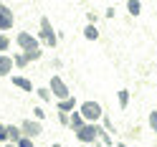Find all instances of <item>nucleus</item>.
Returning a JSON list of instances; mask_svg holds the SVG:
<instances>
[{
	"instance_id": "nucleus-1",
	"label": "nucleus",
	"mask_w": 157,
	"mask_h": 147,
	"mask_svg": "<svg viewBox=\"0 0 157 147\" xmlns=\"http://www.w3.org/2000/svg\"><path fill=\"white\" fill-rule=\"evenodd\" d=\"M104 132H106V130H101L96 122H89V124H84L81 130L76 132V140H78V142H84V145H89V142H96Z\"/></svg>"
},
{
	"instance_id": "nucleus-2",
	"label": "nucleus",
	"mask_w": 157,
	"mask_h": 147,
	"mask_svg": "<svg viewBox=\"0 0 157 147\" xmlns=\"http://www.w3.org/2000/svg\"><path fill=\"white\" fill-rule=\"evenodd\" d=\"M38 41H43L48 48H56L58 46V36L53 33V25L48 18H41V33H38Z\"/></svg>"
},
{
	"instance_id": "nucleus-3",
	"label": "nucleus",
	"mask_w": 157,
	"mask_h": 147,
	"mask_svg": "<svg viewBox=\"0 0 157 147\" xmlns=\"http://www.w3.org/2000/svg\"><path fill=\"white\" fill-rule=\"evenodd\" d=\"M78 112L84 114V119H86V122H99L101 117H104V109H101V104H99V102H84Z\"/></svg>"
},
{
	"instance_id": "nucleus-4",
	"label": "nucleus",
	"mask_w": 157,
	"mask_h": 147,
	"mask_svg": "<svg viewBox=\"0 0 157 147\" xmlns=\"http://www.w3.org/2000/svg\"><path fill=\"white\" fill-rule=\"evenodd\" d=\"M48 89L53 91V96H56L58 102H61V99H68V96H71V91H68V86L63 84V79H61L58 74H53V76H51V84H48Z\"/></svg>"
},
{
	"instance_id": "nucleus-5",
	"label": "nucleus",
	"mask_w": 157,
	"mask_h": 147,
	"mask_svg": "<svg viewBox=\"0 0 157 147\" xmlns=\"http://www.w3.org/2000/svg\"><path fill=\"white\" fill-rule=\"evenodd\" d=\"M15 43L23 48V51H41V43H38V38L33 36V33H18L15 36Z\"/></svg>"
},
{
	"instance_id": "nucleus-6",
	"label": "nucleus",
	"mask_w": 157,
	"mask_h": 147,
	"mask_svg": "<svg viewBox=\"0 0 157 147\" xmlns=\"http://www.w3.org/2000/svg\"><path fill=\"white\" fill-rule=\"evenodd\" d=\"M21 130H23L25 137H31V140H33V137H41V134H43V124L38 122V119H25V122L21 124Z\"/></svg>"
},
{
	"instance_id": "nucleus-7",
	"label": "nucleus",
	"mask_w": 157,
	"mask_h": 147,
	"mask_svg": "<svg viewBox=\"0 0 157 147\" xmlns=\"http://www.w3.org/2000/svg\"><path fill=\"white\" fill-rule=\"evenodd\" d=\"M13 10L10 8H5V5H0V31H10L13 28Z\"/></svg>"
},
{
	"instance_id": "nucleus-8",
	"label": "nucleus",
	"mask_w": 157,
	"mask_h": 147,
	"mask_svg": "<svg viewBox=\"0 0 157 147\" xmlns=\"http://www.w3.org/2000/svg\"><path fill=\"white\" fill-rule=\"evenodd\" d=\"M13 56H8V53H0V76H8V74H13Z\"/></svg>"
},
{
	"instance_id": "nucleus-9",
	"label": "nucleus",
	"mask_w": 157,
	"mask_h": 147,
	"mask_svg": "<svg viewBox=\"0 0 157 147\" xmlns=\"http://www.w3.org/2000/svg\"><path fill=\"white\" fill-rule=\"evenodd\" d=\"M84 124H89V122L84 119V114H81V112H71V130H74V132H78Z\"/></svg>"
},
{
	"instance_id": "nucleus-10",
	"label": "nucleus",
	"mask_w": 157,
	"mask_h": 147,
	"mask_svg": "<svg viewBox=\"0 0 157 147\" xmlns=\"http://www.w3.org/2000/svg\"><path fill=\"white\" fill-rule=\"evenodd\" d=\"M8 137H10V142H15V145H18V142H21L25 134H23V130H21V127H15V124H8Z\"/></svg>"
},
{
	"instance_id": "nucleus-11",
	"label": "nucleus",
	"mask_w": 157,
	"mask_h": 147,
	"mask_svg": "<svg viewBox=\"0 0 157 147\" xmlns=\"http://www.w3.org/2000/svg\"><path fill=\"white\" fill-rule=\"evenodd\" d=\"M76 109V96L71 94L68 96V99H61L58 102V112H74Z\"/></svg>"
},
{
	"instance_id": "nucleus-12",
	"label": "nucleus",
	"mask_w": 157,
	"mask_h": 147,
	"mask_svg": "<svg viewBox=\"0 0 157 147\" xmlns=\"http://www.w3.org/2000/svg\"><path fill=\"white\" fill-rule=\"evenodd\" d=\"M13 86H18V89L23 91H33V84L25 79V76H13Z\"/></svg>"
},
{
	"instance_id": "nucleus-13",
	"label": "nucleus",
	"mask_w": 157,
	"mask_h": 147,
	"mask_svg": "<svg viewBox=\"0 0 157 147\" xmlns=\"http://www.w3.org/2000/svg\"><path fill=\"white\" fill-rule=\"evenodd\" d=\"M84 38L86 41H96V38H99V31H96V23H89L84 28Z\"/></svg>"
},
{
	"instance_id": "nucleus-14",
	"label": "nucleus",
	"mask_w": 157,
	"mask_h": 147,
	"mask_svg": "<svg viewBox=\"0 0 157 147\" xmlns=\"http://www.w3.org/2000/svg\"><path fill=\"white\" fill-rule=\"evenodd\" d=\"M36 94H38V99H43V102H53V99H56V96H53V91H51V89H46V86L36 89Z\"/></svg>"
},
{
	"instance_id": "nucleus-15",
	"label": "nucleus",
	"mask_w": 157,
	"mask_h": 147,
	"mask_svg": "<svg viewBox=\"0 0 157 147\" xmlns=\"http://www.w3.org/2000/svg\"><path fill=\"white\" fill-rule=\"evenodd\" d=\"M117 99H119V106H122V109H127V104H129V91H127V89H119V91H117Z\"/></svg>"
},
{
	"instance_id": "nucleus-16",
	"label": "nucleus",
	"mask_w": 157,
	"mask_h": 147,
	"mask_svg": "<svg viewBox=\"0 0 157 147\" xmlns=\"http://www.w3.org/2000/svg\"><path fill=\"white\" fill-rule=\"evenodd\" d=\"M127 10H129L132 15H140V10H142V3H140V0H127Z\"/></svg>"
},
{
	"instance_id": "nucleus-17",
	"label": "nucleus",
	"mask_w": 157,
	"mask_h": 147,
	"mask_svg": "<svg viewBox=\"0 0 157 147\" xmlns=\"http://www.w3.org/2000/svg\"><path fill=\"white\" fill-rule=\"evenodd\" d=\"M13 61H15V66H18V68H23V66H28V64H31L25 53H15V56H13Z\"/></svg>"
},
{
	"instance_id": "nucleus-18",
	"label": "nucleus",
	"mask_w": 157,
	"mask_h": 147,
	"mask_svg": "<svg viewBox=\"0 0 157 147\" xmlns=\"http://www.w3.org/2000/svg\"><path fill=\"white\" fill-rule=\"evenodd\" d=\"M8 46H10V38H8L5 33H0V53L8 51Z\"/></svg>"
},
{
	"instance_id": "nucleus-19",
	"label": "nucleus",
	"mask_w": 157,
	"mask_h": 147,
	"mask_svg": "<svg viewBox=\"0 0 157 147\" xmlns=\"http://www.w3.org/2000/svg\"><path fill=\"white\" fill-rule=\"evenodd\" d=\"M147 122H150V127H152V130H155V134H157V109H155V112H150Z\"/></svg>"
},
{
	"instance_id": "nucleus-20",
	"label": "nucleus",
	"mask_w": 157,
	"mask_h": 147,
	"mask_svg": "<svg viewBox=\"0 0 157 147\" xmlns=\"http://www.w3.org/2000/svg\"><path fill=\"white\" fill-rule=\"evenodd\" d=\"M25 56H28V61H38L41 58V51H23Z\"/></svg>"
},
{
	"instance_id": "nucleus-21",
	"label": "nucleus",
	"mask_w": 157,
	"mask_h": 147,
	"mask_svg": "<svg viewBox=\"0 0 157 147\" xmlns=\"http://www.w3.org/2000/svg\"><path fill=\"white\" fill-rule=\"evenodd\" d=\"M18 147H36V142L31 140V137H23V140L18 142Z\"/></svg>"
},
{
	"instance_id": "nucleus-22",
	"label": "nucleus",
	"mask_w": 157,
	"mask_h": 147,
	"mask_svg": "<svg viewBox=\"0 0 157 147\" xmlns=\"http://www.w3.org/2000/svg\"><path fill=\"white\" fill-rule=\"evenodd\" d=\"M5 140H10L8 137V124H0V142H5Z\"/></svg>"
},
{
	"instance_id": "nucleus-23",
	"label": "nucleus",
	"mask_w": 157,
	"mask_h": 147,
	"mask_svg": "<svg viewBox=\"0 0 157 147\" xmlns=\"http://www.w3.org/2000/svg\"><path fill=\"white\" fill-rule=\"evenodd\" d=\"M101 119H104V130L106 132H114V122L109 119V117H101Z\"/></svg>"
},
{
	"instance_id": "nucleus-24",
	"label": "nucleus",
	"mask_w": 157,
	"mask_h": 147,
	"mask_svg": "<svg viewBox=\"0 0 157 147\" xmlns=\"http://www.w3.org/2000/svg\"><path fill=\"white\" fill-rule=\"evenodd\" d=\"M33 117H36L38 122H41V119H46V112L41 109V106H36V109H33Z\"/></svg>"
},
{
	"instance_id": "nucleus-25",
	"label": "nucleus",
	"mask_w": 157,
	"mask_h": 147,
	"mask_svg": "<svg viewBox=\"0 0 157 147\" xmlns=\"http://www.w3.org/2000/svg\"><path fill=\"white\" fill-rule=\"evenodd\" d=\"M101 142H104V145H114V140H112V137H109V134H106V132L101 134Z\"/></svg>"
},
{
	"instance_id": "nucleus-26",
	"label": "nucleus",
	"mask_w": 157,
	"mask_h": 147,
	"mask_svg": "<svg viewBox=\"0 0 157 147\" xmlns=\"http://www.w3.org/2000/svg\"><path fill=\"white\" fill-rule=\"evenodd\" d=\"M5 147H18V145H15V142H10V145H5Z\"/></svg>"
},
{
	"instance_id": "nucleus-27",
	"label": "nucleus",
	"mask_w": 157,
	"mask_h": 147,
	"mask_svg": "<svg viewBox=\"0 0 157 147\" xmlns=\"http://www.w3.org/2000/svg\"><path fill=\"white\" fill-rule=\"evenodd\" d=\"M117 147H127V145H124V142H119V145H117Z\"/></svg>"
},
{
	"instance_id": "nucleus-28",
	"label": "nucleus",
	"mask_w": 157,
	"mask_h": 147,
	"mask_svg": "<svg viewBox=\"0 0 157 147\" xmlns=\"http://www.w3.org/2000/svg\"><path fill=\"white\" fill-rule=\"evenodd\" d=\"M51 147H61V145H58V142H53V145H51Z\"/></svg>"
},
{
	"instance_id": "nucleus-29",
	"label": "nucleus",
	"mask_w": 157,
	"mask_h": 147,
	"mask_svg": "<svg viewBox=\"0 0 157 147\" xmlns=\"http://www.w3.org/2000/svg\"><path fill=\"white\" fill-rule=\"evenodd\" d=\"M0 5H3V0H0Z\"/></svg>"
}]
</instances>
